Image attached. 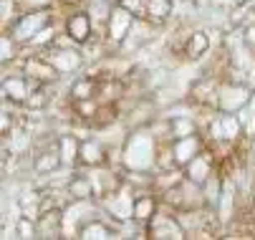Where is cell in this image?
<instances>
[{"instance_id": "obj_21", "label": "cell", "mask_w": 255, "mask_h": 240, "mask_svg": "<svg viewBox=\"0 0 255 240\" xmlns=\"http://www.w3.org/2000/svg\"><path fill=\"white\" fill-rule=\"evenodd\" d=\"M197 131V124L195 119H187V117H174L172 119V136L174 139H179V136H187V134H195Z\"/></svg>"}, {"instance_id": "obj_5", "label": "cell", "mask_w": 255, "mask_h": 240, "mask_svg": "<svg viewBox=\"0 0 255 240\" xmlns=\"http://www.w3.org/2000/svg\"><path fill=\"white\" fill-rule=\"evenodd\" d=\"M41 56H46L58 74H71V71H79L84 66V53L81 46H71V48H61V46H48L43 51H38Z\"/></svg>"}, {"instance_id": "obj_3", "label": "cell", "mask_w": 255, "mask_h": 240, "mask_svg": "<svg viewBox=\"0 0 255 240\" xmlns=\"http://www.w3.org/2000/svg\"><path fill=\"white\" fill-rule=\"evenodd\" d=\"M253 96H255L253 86L223 81V84H220V96H217V109H220V112H230V114H238V112H243V109L250 104Z\"/></svg>"}, {"instance_id": "obj_6", "label": "cell", "mask_w": 255, "mask_h": 240, "mask_svg": "<svg viewBox=\"0 0 255 240\" xmlns=\"http://www.w3.org/2000/svg\"><path fill=\"white\" fill-rule=\"evenodd\" d=\"M157 25H159V23H154V20H149V18H134L129 33L124 36V41L119 43V48H122V51H136V48H141V46L152 43V41H154V33H157Z\"/></svg>"}, {"instance_id": "obj_24", "label": "cell", "mask_w": 255, "mask_h": 240, "mask_svg": "<svg viewBox=\"0 0 255 240\" xmlns=\"http://www.w3.org/2000/svg\"><path fill=\"white\" fill-rule=\"evenodd\" d=\"M192 5H207V3H212V0H190Z\"/></svg>"}, {"instance_id": "obj_4", "label": "cell", "mask_w": 255, "mask_h": 240, "mask_svg": "<svg viewBox=\"0 0 255 240\" xmlns=\"http://www.w3.org/2000/svg\"><path fill=\"white\" fill-rule=\"evenodd\" d=\"M147 235L149 238H154V240H174V238H187V233H185V228H182V223H179V218H177V213H172V210H159L157 215H154V220L147 225Z\"/></svg>"}, {"instance_id": "obj_20", "label": "cell", "mask_w": 255, "mask_h": 240, "mask_svg": "<svg viewBox=\"0 0 255 240\" xmlns=\"http://www.w3.org/2000/svg\"><path fill=\"white\" fill-rule=\"evenodd\" d=\"M174 0H147V10H144V18H149L154 23H164L172 13H174Z\"/></svg>"}, {"instance_id": "obj_18", "label": "cell", "mask_w": 255, "mask_h": 240, "mask_svg": "<svg viewBox=\"0 0 255 240\" xmlns=\"http://www.w3.org/2000/svg\"><path fill=\"white\" fill-rule=\"evenodd\" d=\"M58 167H63L58 144H56V147H48V149H43V152H41L38 157H35V162H33V169H35V172H41V175L56 172Z\"/></svg>"}, {"instance_id": "obj_11", "label": "cell", "mask_w": 255, "mask_h": 240, "mask_svg": "<svg viewBox=\"0 0 255 240\" xmlns=\"http://www.w3.org/2000/svg\"><path fill=\"white\" fill-rule=\"evenodd\" d=\"M159 205H162V200L154 197V195H149V192H147V195H136L134 210H131V220L147 228V225L154 220V215L159 213Z\"/></svg>"}, {"instance_id": "obj_2", "label": "cell", "mask_w": 255, "mask_h": 240, "mask_svg": "<svg viewBox=\"0 0 255 240\" xmlns=\"http://www.w3.org/2000/svg\"><path fill=\"white\" fill-rule=\"evenodd\" d=\"M51 18H53V8H51V5L33 8V10L23 13L20 18H15L13 25H10L5 33H10V36H13L20 46H25V43L35 36V33H41L43 28L51 25Z\"/></svg>"}, {"instance_id": "obj_12", "label": "cell", "mask_w": 255, "mask_h": 240, "mask_svg": "<svg viewBox=\"0 0 255 240\" xmlns=\"http://www.w3.org/2000/svg\"><path fill=\"white\" fill-rule=\"evenodd\" d=\"M38 238H61L63 235V208H51L38 215Z\"/></svg>"}, {"instance_id": "obj_17", "label": "cell", "mask_w": 255, "mask_h": 240, "mask_svg": "<svg viewBox=\"0 0 255 240\" xmlns=\"http://www.w3.org/2000/svg\"><path fill=\"white\" fill-rule=\"evenodd\" d=\"M58 149H61V162H63V167H76V162H81V142L76 139V136H71V134H66V136H61L58 139Z\"/></svg>"}, {"instance_id": "obj_10", "label": "cell", "mask_w": 255, "mask_h": 240, "mask_svg": "<svg viewBox=\"0 0 255 240\" xmlns=\"http://www.w3.org/2000/svg\"><path fill=\"white\" fill-rule=\"evenodd\" d=\"M28 96H30V84L25 79V74H13L3 79V101L13 107H25L28 104Z\"/></svg>"}, {"instance_id": "obj_16", "label": "cell", "mask_w": 255, "mask_h": 240, "mask_svg": "<svg viewBox=\"0 0 255 240\" xmlns=\"http://www.w3.org/2000/svg\"><path fill=\"white\" fill-rule=\"evenodd\" d=\"M117 225L122 223H112V220H86L79 230V238H114L117 235Z\"/></svg>"}, {"instance_id": "obj_9", "label": "cell", "mask_w": 255, "mask_h": 240, "mask_svg": "<svg viewBox=\"0 0 255 240\" xmlns=\"http://www.w3.org/2000/svg\"><path fill=\"white\" fill-rule=\"evenodd\" d=\"M205 139L195 131V134H187V136H179V139H172V149H174V159H177V167L185 169L202 149H205Z\"/></svg>"}, {"instance_id": "obj_7", "label": "cell", "mask_w": 255, "mask_h": 240, "mask_svg": "<svg viewBox=\"0 0 255 240\" xmlns=\"http://www.w3.org/2000/svg\"><path fill=\"white\" fill-rule=\"evenodd\" d=\"M134 18H136V15H134L129 8H124L122 3H114L112 15H109V23H106V38L112 41L114 46H119V43L124 41V36L129 33Z\"/></svg>"}, {"instance_id": "obj_15", "label": "cell", "mask_w": 255, "mask_h": 240, "mask_svg": "<svg viewBox=\"0 0 255 240\" xmlns=\"http://www.w3.org/2000/svg\"><path fill=\"white\" fill-rule=\"evenodd\" d=\"M66 190H68V197L71 200H94L96 197V190H94V182H91V177L89 175H74L68 180V185H66Z\"/></svg>"}, {"instance_id": "obj_14", "label": "cell", "mask_w": 255, "mask_h": 240, "mask_svg": "<svg viewBox=\"0 0 255 240\" xmlns=\"http://www.w3.org/2000/svg\"><path fill=\"white\" fill-rule=\"evenodd\" d=\"M81 164L84 167H101L109 164V149L104 147L101 139H86L81 142Z\"/></svg>"}, {"instance_id": "obj_22", "label": "cell", "mask_w": 255, "mask_h": 240, "mask_svg": "<svg viewBox=\"0 0 255 240\" xmlns=\"http://www.w3.org/2000/svg\"><path fill=\"white\" fill-rule=\"evenodd\" d=\"M28 3H30L33 8H43V5H51L48 0H28Z\"/></svg>"}, {"instance_id": "obj_23", "label": "cell", "mask_w": 255, "mask_h": 240, "mask_svg": "<svg viewBox=\"0 0 255 240\" xmlns=\"http://www.w3.org/2000/svg\"><path fill=\"white\" fill-rule=\"evenodd\" d=\"M58 3H63V5H81L84 0H58Z\"/></svg>"}, {"instance_id": "obj_13", "label": "cell", "mask_w": 255, "mask_h": 240, "mask_svg": "<svg viewBox=\"0 0 255 240\" xmlns=\"http://www.w3.org/2000/svg\"><path fill=\"white\" fill-rule=\"evenodd\" d=\"M210 36L207 30H192L190 36L185 38V43H182V53H185L187 61H200L207 51H210Z\"/></svg>"}, {"instance_id": "obj_19", "label": "cell", "mask_w": 255, "mask_h": 240, "mask_svg": "<svg viewBox=\"0 0 255 240\" xmlns=\"http://www.w3.org/2000/svg\"><path fill=\"white\" fill-rule=\"evenodd\" d=\"M99 84H101V76H81L74 86H71V101L76 99H99Z\"/></svg>"}, {"instance_id": "obj_8", "label": "cell", "mask_w": 255, "mask_h": 240, "mask_svg": "<svg viewBox=\"0 0 255 240\" xmlns=\"http://www.w3.org/2000/svg\"><path fill=\"white\" fill-rule=\"evenodd\" d=\"M63 30L79 46H86L91 41V36H96V33H94V18H91L89 10H74V13L66 18V28Z\"/></svg>"}, {"instance_id": "obj_1", "label": "cell", "mask_w": 255, "mask_h": 240, "mask_svg": "<svg viewBox=\"0 0 255 240\" xmlns=\"http://www.w3.org/2000/svg\"><path fill=\"white\" fill-rule=\"evenodd\" d=\"M157 136L152 129H136L129 134L122 144V164L134 172H149L152 167H157Z\"/></svg>"}]
</instances>
